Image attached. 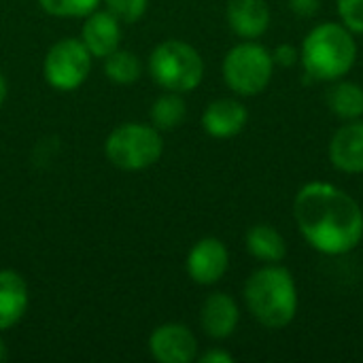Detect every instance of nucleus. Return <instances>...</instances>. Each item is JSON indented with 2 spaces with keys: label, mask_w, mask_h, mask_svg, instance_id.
I'll return each mask as SVG.
<instances>
[{
  "label": "nucleus",
  "mask_w": 363,
  "mask_h": 363,
  "mask_svg": "<svg viewBox=\"0 0 363 363\" xmlns=\"http://www.w3.org/2000/svg\"><path fill=\"white\" fill-rule=\"evenodd\" d=\"M294 221L302 238L323 255H347L363 240L359 202L334 183L302 185L294 198Z\"/></svg>",
  "instance_id": "f257e3e1"
},
{
  "label": "nucleus",
  "mask_w": 363,
  "mask_h": 363,
  "mask_svg": "<svg viewBox=\"0 0 363 363\" xmlns=\"http://www.w3.org/2000/svg\"><path fill=\"white\" fill-rule=\"evenodd\" d=\"M242 296L251 317L268 330H283L298 315L296 279L281 264H266L255 270L247 279Z\"/></svg>",
  "instance_id": "f03ea898"
},
{
  "label": "nucleus",
  "mask_w": 363,
  "mask_h": 363,
  "mask_svg": "<svg viewBox=\"0 0 363 363\" xmlns=\"http://www.w3.org/2000/svg\"><path fill=\"white\" fill-rule=\"evenodd\" d=\"M357 60V43L351 30L336 21L317 23L302 40L300 62L315 81L334 83L345 79Z\"/></svg>",
  "instance_id": "7ed1b4c3"
},
{
  "label": "nucleus",
  "mask_w": 363,
  "mask_h": 363,
  "mask_svg": "<svg viewBox=\"0 0 363 363\" xmlns=\"http://www.w3.org/2000/svg\"><path fill=\"white\" fill-rule=\"evenodd\" d=\"M147 70L162 89L189 94L200 87L204 79V60L194 45L168 38L153 47Z\"/></svg>",
  "instance_id": "20e7f679"
},
{
  "label": "nucleus",
  "mask_w": 363,
  "mask_h": 363,
  "mask_svg": "<svg viewBox=\"0 0 363 363\" xmlns=\"http://www.w3.org/2000/svg\"><path fill=\"white\" fill-rule=\"evenodd\" d=\"M162 153V132L151 123H121L115 130H111V134L104 140L106 160L123 172L147 170L160 162Z\"/></svg>",
  "instance_id": "39448f33"
},
{
  "label": "nucleus",
  "mask_w": 363,
  "mask_h": 363,
  "mask_svg": "<svg viewBox=\"0 0 363 363\" xmlns=\"http://www.w3.org/2000/svg\"><path fill=\"white\" fill-rule=\"evenodd\" d=\"M274 57L272 51L255 40H245L234 45L221 64V74L225 85L242 96L253 98L259 96L272 81L274 74Z\"/></svg>",
  "instance_id": "423d86ee"
},
{
  "label": "nucleus",
  "mask_w": 363,
  "mask_h": 363,
  "mask_svg": "<svg viewBox=\"0 0 363 363\" xmlns=\"http://www.w3.org/2000/svg\"><path fill=\"white\" fill-rule=\"evenodd\" d=\"M91 53L81 38H60L49 47L43 60V77L57 91L79 89L91 72Z\"/></svg>",
  "instance_id": "0eeeda50"
},
{
  "label": "nucleus",
  "mask_w": 363,
  "mask_h": 363,
  "mask_svg": "<svg viewBox=\"0 0 363 363\" xmlns=\"http://www.w3.org/2000/svg\"><path fill=\"white\" fill-rule=\"evenodd\" d=\"M230 268V251L223 240L215 236L200 238L187 253L185 270L196 285H217Z\"/></svg>",
  "instance_id": "6e6552de"
},
{
  "label": "nucleus",
  "mask_w": 363,
  "mask_h": 363,
  "mask_svg": "<svg viewBox=\"0 0 363 363\" xmlns=\"http://www.w3.org/2000/svg\"><path fill=\"white\" fill-rule=\"evenodd\" d=\"M149 353L157 363H191L198 359V338L183 323H162L149 336Z\"/></svg>",
  "instance_id": "1a4fd4ad"
},
{
  "label": "nucleus",
  "mask_w": 363,
  "mask_h": 363,
  "mask_svg": "<svg viewBox=\"0 0 363 363\" xmlns=\"http://www.w3.org/2000/svg\"><path fill=\"white\" fill-rule=\"evenodd\" d=\"M81 26V43L87 47L91 57L104 60L113 51L121 47V21L108 13L106 9H96L87 17H83Z\"/></svg>",
  "instance_id": "9d476101"
},
{
  "label": "nucleus",
  "mask_w": 363,
  "mask_h": 363,
  "mask_svg": "<svg viewBox=\"0 0 363 363\" xmlns=\"http://www.w3.org/2000/svg\"><path fill=\"white\" fill-rule=\"evenodd\" d=\"M330 162L345 174L363 172V121L353 119L340 125L330 140Z\"/></svg>",
  "instance_id": "9b49d317"
},
{
  "label": "nucleus",
  "mask_w": 363,
  "mask_h": 363,
  "mask_svg": "<svg viewBox=\"0 0 363 363\" xmlns=\"http://www.w3.org/2000/svg\"><path fill=\"white\" fill-rule=\"evenodd\" d=\"M240 321V311L236 300L230 294L215 291L211 294L200 308V328L213 340L230 338Z\"/></svg>",
  "instance_id": "f8f14e48"
},
{
  "label": "nucleus",
  "mask_w": 363,
  "mask_h": 363,
  "mask_svg": "<svg viewBox=\"0 0 363 363\" xmlns=\"http://www.w3.org/2000/svg\"><path fill=\"white\" fill-rule=\"evenodd\" d=\"M249 121L247 106L236 98H217L202 113V128L213 138H232L245 130Z\"/></svg>",
  "instance_id": "ddd939ff"
},
{
  "label": "nucleus",
  "mask_w": 363,
  "mask_h": 363,
  "mask_svg": "<svg viewBox=\"0 0 363 363\" xmlns=\"http://www.w3.org/2000/svg\"><path fill=\"white\" fill-rule=\"evenodd\" d=\"M228 26L245 40L264 36L270 28V9L266 0H228Z\"/></svg>",
  "instance_id": "4468645a"
},
{
  "label": "nucleus",
  "mask_w": 363,
  "mask_h": 363,
  "mask_svg": "<svg viewBox=\"0 0 363 363\" xmlns=\"http://www.w3.org/2000/svg\"><path fill=\"white\" fill-rule=\"evenodd\" d=\"M30 306V291L15 270H0V332L17 325Z\"/></svg>",
  "instance_id": "2eb2a0df"
},
{
  "label": "nucleus",
  "mask_w": 363,
  "mask_h": 363,
  "mask_svg": "<svg viewBox=\"0 0 363 363\" xmlns=\"http://www.w3.org/2000/svg\"><path fill=\"white\" fill-rule=\"evenodd\" d=\"M247 251L264 264H281L287 255L283 234L270 223H255L245 238Z\"/></svg>",
  "instance_id": "dca6fc26"
},
{
  "label": "nucleus",
  "mask_w": 363,
  "mask_h": 363,
  "mask_svg": "<svg viewBox=\"0 0 363 363\" xmlns=\"http://www.w3.org/2000/svg\"><path fill=\"white\" fill-rule=\"evenodd\" d=\"M151 125L160 132H172L187 119V102L179 91H164L157 96L149 108Z\"/></svg>",
  "instance_id": "f3484780"
},
{
  "label": "nucleus",
  "mask_w": 363,
  "mask_h": 363,
  "mask_svg": "<svg viewBox=\"0 0 363 363\" xmlns=\"http://www.w3.org/2000/svg\"><path fill=\"white\" fill-rule=\"evenodd\" d=\"M328 104H330V111L345 121L362 119L363 87L359 83L338 79V81H334L332 89L328 91Z\"/></svg>",
  "instance_id": "a211bd4d"
},
{
  "label": "nucleus",
  "mask_w": 363,
  "mask_h": 363,
  "mask_svg": "<svg viewBox=\"0 0 363 363\" xmlns=\"http://www.w3.org/2000/svg\"><path fill=\"white\" fill-rule=\"evenodd\" d=\"M104 74L115 85H132L143 77V62L128 49H117L104 57Z\"/></svg>",
  "instance_id": "6ab92c4d"
},
{
  "label": "nucleus",
  "mask_w": 363,
  "mask_h": 363,
  "mask_svg": "<svg viewBox=\"0 0 363 363\" xmlns=\"http://www.w3.org/2000/svg\"><path fill=\"white\" fill-rule=\"evenodd\" d=\"M38 4L51 17L83 19L96 9H100L102 0H38Z\"/></svg>",
  "instance_id": "aec40b11"
},
{
  "label": "nucleus",
  "mask_w": 363,
  "mask_h": 363,
  "mask_svg": "<svg viewBox=\"0 0 363 363\" xmlns=\"http://www.w3.org/2000/svg\"><path fill=\"white\" fill-rule=\"evenodd\" d=\"M104 9L113 13L121 23H136L149 6V0H102Z\"/></svg>",
  "instance_id": "412c9836"
},
{
  "label": "nucleus",
  "mask_w": 363,
  "mask_h": 363,
  "mask_svg": "<svg viewBox=\"0 0 363 363\" xmlns=\"http://www.w3.org/2000/svg\"><path fill=\"white\" fill-rule=\"evenodd\" d=\"M340 23L353 34H363V0H336Z\"/></svg>",
  "instance_id": "4be33fe9"
},
{
  "label": "nucleus",
  "mask_w": 363,
  "mask_h": 363,
  "mask_svg": "<svg viewBox=\"0 0 363 363\" xmlns=\"http://www.w3.org/2000/svg\"><path fill=\"white\" fill-rule=\"evenodd\" d=\"M272 57H274V64L277 66H283V68H291L298 64L300 60V49L291 43H283L279 45L274 51H272Z\"/></svg>",
  "instance_id": "5701e85b"
},
{
  "label": "nucleus",
  "mask_w": 363,
  "mask_h": 363,
  "mask_svg": "<svg viewBox=\"0 0 363 363\" xmlns=\"http://www.w3.org/2000/svg\"><path fill=\"white\" fill-rule=\"evenodd\" d=\"M321 6V0H289V9L298 17H313Z\"/></svg>",
  "instance_id": "b1692460"
},
{
  "label": "nucleus",
  "mask_w": 363,
  "mask_h": 363,
  "mask_svg": "<svg viewBox=\"0 0 363 363\" xmlns=\"http://www.w3.org/2000/svg\"><path fill=\"white\" fill-rule=\"evenodd\" d=\"M198 362L200 363H232L234 362V357H232L228 351H221V349H211V351H206L204 355H200V357H198Z\"/></svg>",
  "instance_id": "393cba45"
},
{
  "label": "nucleus",
  "mask_w": 363,
  "mask_h": 363,
  "mask_svg": "<svg viewBox=\"0 0 363 363\" xmlns=\"http://www.w3.org/2000/svg\"><path fill=\"white\" fill-rule=\"evenodd\" d=\"M6 94H9V83H6L4 74L0 72V106H2L4 100H6Z\"/></svg>",
  "instance_id": "a878e982"
},
{
  "label": "nucleus",
  "mask_w": 363,
  "mask_h": 363,
  "mask_svg": "<svg viewBox=\"0 0 363 363\" xmlns=\"http://www.w3.org/2000/svg\"><path fill=\"white\" fill-rule=\"evenodd\" d=\"M6 359V345H4V340L0 338V362H4Z\"/></svg>",
  "instance_id": "bb28decb"
}]
</instances>
